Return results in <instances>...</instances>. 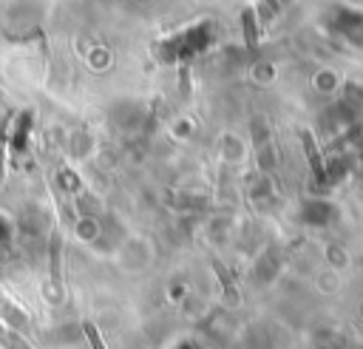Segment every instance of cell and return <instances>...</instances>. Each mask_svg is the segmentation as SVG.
<instances>
[{
	"instance_id": "cell-1",
	"label": "cell",
	"mask_w": 363,
	"mask_h": 349,
	"mask_svg": "<svg viewBox=\"0 0 363 349\" xmlns=\"http://www.w3.org/2000/svg\"><path fill=\"white\" fill-rule=\"evenodd\" d=\"M9 236H11V224H9L6 218H0V244H3Z\"/></svg>"
}]
</instances>
